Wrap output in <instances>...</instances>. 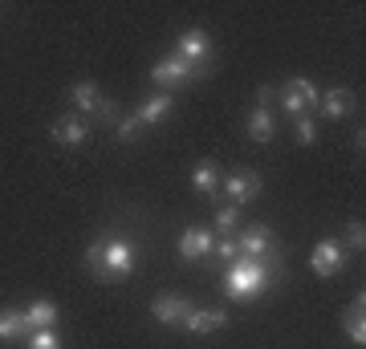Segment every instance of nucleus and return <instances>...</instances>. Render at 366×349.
<instances>
[{
	"label": "nucleus",
	"mask_w": 366,
	"mask_h": 349,
	"mask_svg": "<svg viewBox=\"0 0 366 349\" xmlns=\"http://www.w3.org/2000/svg\"><path fill=\"white\" fill-rule=\"evenodd\" d=\"M281 272V256L273 260H252V256H236L228 268H224V297L228 300H252L269 293Z\"/></svg>",
	"instance_id": "obj_1"
},
{
	"label": "nucleus",
	"mask_w": 366,
	"mask_h": 349,
	"mask_svg": "<svg viewBox=\"0 0 366 349\" xmlns=\"http://www.w3.org/2000/svg\"><path fill=\"white\" fill-rule=\"evenodd\" d=\"M86 268L102 276H131L139 268V248L127 236H102L86 248Z\"/></svg>",
	"instance_id": "obj_2"
},
{
	"label": "nucleus",
	"mask_w": 366,
	"mask_h": 349,
	"mask_svg": "<svg viewBox=\"0 0 366 349\" xmlns=\"http://www.w3.org/2000/svg\"><path fill=\"white\" fill-rule=\"evenodd\" d=\"M196 78H204V69H199V65H192V61H183V57H175V53L151 65V81H155V86H163V93L175 90V86H187V81H196Z\"/></svg>",
	"instance_id": "obj_3"
},
{
	"label": "nucleus",
	"mask_w": 366,
	"mask_h": 349,
	"mask_svg": "<svg viewBox=\"0 0 366 349\" xmlns=\"http://www.w3.org/2000/svg\"><path fill=\"white\" fill-rule=\"evenodd\" d=\"M220 191L228 195L232 207H244V203H252V199L261 195V175H257V171H232V175L220 179Z\"/></svg>",
	"instance_id": "obj_4"
},
{
	"label": "nucleus",
	"mask_w": 366,
	"mask_h": 349,
	"mask_svg": "<svg viewBox=\"0 0 366 349\" xmlns=\"http://www.w3.org/2000/svg\"><path fill=\"white\" fill-rule=\"evenodd\" d=\"M236 248H240V256H252V260H273L277 256V236L257 223V228H244V232L236 236Z\"/></svg>",
	"instance_id": "obj_5"
},
{
	"label": "nucleus",
	"mask_w": 366,
	"mask_h": 349,
	"mask_svg": "<svg viewBox=\"0 0 366 349\" xmlns=\"http://www.w3.org/2000/svg\"><path fill=\"white\" fill-rule=\"evenodd\" d=\"M346 248L338 244V240H317L314 252H310V268L317 272V276H338L342 268H346Z\"/></svg>",
	"instance_id": "obj_6"
},
{
	"label": "nucleus",
	"mask_w": 366,
	"mask_h": 349,
	"mask_svg": "<svg viewBox=\"0 0 366 349\" xmlns=\"http://www.w3.org/2000/svg\"><path fill=\"white\" fill-rule=\"evenodd\" d=\"M212 248H216V240H212L208 228H183L175 252H179L183 264H196V260H208L212 256Z\"/></svg>",
	"instance_id": "obj_7"
},
{
	"label": "nucleus",
	"mask_w": 366,
	"mask_h": 349,
	"mask_svg": "<svg viewBox=\"0 0 366 349\" xmlns=\"http://www.w3.org/2000/svg\"><path fill=\"white\" fill-rule=\"evenodd\" d=\"M175 57H183V61H192V65H199V69H204V61L212 57V37L204 33V29H187V33H179Z\"/></svg>",
	"instance_id": "obj_8"
},
{
	"label": "nucleus",
	"mask_w": 366,
	"mask_h": 349,
	"mask_svg": "<svg viewBox=\"0 0 366 349\" xmlns=\"http://www.w3.org/2000/svg\"><path fill=\"white\" fill-rule=\"evenodd\" d=\"M49 138L57 146H81L86 138H90V122H86L81 114H66V118H57V122H53Z\"/></svg>",
	"instance_id": "obj_9"
},
{
	"label": "nucleus",
	"mask_w": 366,
	"mask_h": 349,
	"mask_svg": "<svg viewBox=\"0 0 366 349\" xmlns=\"http://www.w3.org/2000/svg\"><path fill=\"white\" fill-rule=\"evenodd\" d=\"M69 98H74V106H78V110H74V114H81V118H90V114H102V90H98V86H94L90 78H81V81H74V86H69Z\"/></svg>",
	"instance_id": "obj_10"
},
{
	"label": "nucleus",
	"mask_w": 366,
	"mask_h": 349,
	"mask_svg": "<svg viewBox=\"0 0 366 349\" xmlns=\"http://www.w3.org/2000/svg\"><path fill=\"white\" fill-rule=\"evenodd\" d=\"M151 313H155L159 325H183V317L192 313V305H187L183 297H175V293H163V297H155Z\"/></svg>",
	"instance_id": "obj_11"
},
{
	"label": "nucleus",
	"mask_w": 366,
	"mask_h": 349,
	"mask_svg": "<svg viewBox=\"0 0 366 349\" xmlns=\"http://www.w3.org/2000/svg\"><path fill=\"white\" fill-rule=\"evenodd\" d=\"M224 325H228V309H192L183 317L187 333H212V329H224Z\"/></svg>",
	"instance_id": "obj_12"
},
{
	"label": "nucleus",
	"mask_w": 366,
	"mask_h": 349,
	"mask_svg": "<svg viewBox=\"0 0 366 349\" xmlns=\"http://www.w3.org/2000/svg\"><path fill=\"white\" fill-rule=\"evenodd\" d=\"M249 138L252 143H273V134H277V122H273V110H269V106H252L249 110Z\"/></svg>",
	"instance_id": "obj_13"
},
{
	"label": "nucleus",
	"mask_w": 366,
	"mask_h": 349,
	"mask_svg": "<svg viewBox=\"0 0 366 349\" xmlns=\"http://www.w3.org/2000/svg\"><path fill=\"white\" fill-rule=\"evenodd\" d=\"M171 110H175V98H171V93H151V98L139 106V114L134 118H139V126H159Z\"/></svg>",
	"instance_id": "obj_14"
},
{
	"label": "nucleus",
	"mask_w": 366,
	"mask_h": 349,
	"mask_svg": "<svg viewBox=\"0 0 366 349\" xmlns=\"http://www.w3.org/2000/svg\"><path fill=\"white\" fill-rule=\"evenodd\" d=\"M317 106L326 110V118H346V114H350V106H354L350 86H330V90L317 98Z\"/></svg>",
	"instance_id": "obj_15"
},
{
	"label": "nucleus",
	"mask_w": 366,
	"mask_h": 349,
	"mask_svg": "<svg viewBox=\"0 0 366 349\" xmlns=\"http://www.w3.org/2000/svg\"><path fill=\"white\" fill-rule=\"evenodd\" d=\"M362 305H366V293H358V297H354V305L346 309V317H342V329H346V337H350V345H358V349L366 345V321H362Z\"/></svg>",
	"instance_id": "obj_16"
},
{
	"label": "nucleus",
	"mask_w": 366,
	"mask_h": 349,
	"mask_svg": "<svg viewBox=\"0 0 366 349\" xmlns=\"http://www.w3.org/2000/svg\"><path fill=\"white\" fill-rule=\"evenodd\" d=\"M220 179H224V171L216 167L212 158H204V163L192 167V187H196L199 195H216V191H220Z\"/></svg>",
	"instance_id": "obj_17"
},
{
	"label": "nucleus",
	"mask_w": 366,
	"mask_h": 349,
	"mask_svg": "<svg viewBox=\"0 0 366 349\" xmlns=\"http://www.w3.org/2000/svg\"><path fill=\"white\" fill-rule=\"evenodd\" d=\"M57 317H61V313H57V305H53V300H33V305L25 309L29 333H33V329H57Z\"/></svg>",
	"instance_id": "obj_18"
},
{
	"label": "nucleus",
	"mask_w": 366,
	"mask_h": 349,
	"mask_svg": "<svg viewBox=\"0 0 366 349\" xmlns=\"http://www.w3.org/2000/svg\"><path fill=\"white\" fill-rule=\"evenodd\" d=\"M29 337L25 309H0V341H21Z\"/></svg>",
	"instance_id": "obj_19"
},
{
	"label": "nucleus",
	"mask_w": 366,
	"mask_h": 349,
	"mask_svg": "<svg viewBox=\"0 0 366 349\" xmlns=\"http://www.w3.org/2000/svg\"><path fill=\"white\" fill-rule=\"evenodd\" d=\"M346 252H362L366 248V228H362V220H350L346 223V232H342V240H338Z\"/></svg>",
	"instance_id": "obj_20"
},
{
	"label": "nucleus",
	"mask_w": 366,
	"mask_h": 349,
	"mask_svg": "<svg viewBox=\"0 0 366 349\" xmlns=\"http://www.w3.org/2000/svg\"><path fill=\"white\" fill-rule=\"evenodd\" d=\"M25 349H61V337H57V329H33L25 337Z\"/></svg>",
	"instance_id": "obj_21"
},
{
	"label": "nucleus",
	"mask_w": 366,
	"mask_h": 349,
	"mask_svg": "<svg viewBox=\"0 0 366 349\" xmlns=\"http://www.w3.org/2000/svg\"><path fill=\"white\" fill-rule=\"evenodd\" d=\"M285 86H289V90H297L305 106H317V98H322V90H317V86H314L310 78H289Z\"/></svg>",
	"instance_id": "obj_22"
},
{
	"label": "nucleus",
	"mask_w": 366,
	"mask_h": 349,
	"mask_svg": "<svg viewBox=\"0 0 366 349\" xmlns=\"http://www.w3.org/2000/svg\"><path fill=\"white\" fill-rule=\"evenodd\" d=\"M277 98H281V106H285V110H289L293 118L310 114V106L301 102V93H297V90H289V86H281V90H277Z\"/></svg>",
	"instance_id": "obj_23"
},
{
	"label": "nucleus",
	"mask_w": 366,
	"mask_h": 349,
	"mask_svg": "<svg viewBox=\"0 0 366 349\" xmlns=\"http://www.w3.org/2000/svg\"><path fill=\"white\" fill-rule=\"evenodd\" d=\"M139 130H143V126H139V118H114V134H118V138H122V143H134V138H139Z\"/></svg>",
	"instance_id": "obj_24"
},
{
	"label": "nucleus",
	"mask_w": 366,
	"mask_h": 349,
	"mask_svg": "<svg viewBox=\"0 0 366 349\" xmlns=\"http://www.w3.org/2000/svg\"><path fill=\"white\" fill-rule=\"evenodd\" d=\"M236 220H240V207H232V203H224V207H216V228H220L224 236L236 228Z\"/></svg>",
	"instance_id": "obj_25"
},
{
	"label": "nucleus",
	"mask_w": 366,
	"mask_h": 349,
	"mask_svg": "<svg viewBox=\"0 0 366 349\" xmlns=\"http://www.w3.org/2000/svg\"><path fill=\"white\" fill-rule=\"evenodd\" d=\"M297 143H301V146H314V143H317V122H314L310 114L297 118Z\"/></svg>",
	"instance_id": "obj_26"
},
{
	"label": "nucleus",
	"mask_w": 366,
	"mask_h": 349,
	"mask_svg": "<svg viewBox=\"0 0 366 349\" xmlns=\"http://www.w3.org/2000/svg\"><path fill=\"white\" fill-rule=\"evenodd\" d=\"M212 256L220 260V264H232V260H236V256H240V248H236V240H232V236H224L220 244L212 248Z\"/></svg>",
	"instance_id": "obj_27"
}]
</instances>
